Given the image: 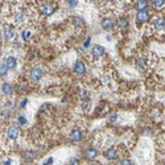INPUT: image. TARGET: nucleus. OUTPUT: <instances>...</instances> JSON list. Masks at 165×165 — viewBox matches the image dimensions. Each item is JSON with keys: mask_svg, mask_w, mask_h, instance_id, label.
I'll return each instance as SVG.
<instances>
[{"mask_svg": "<svg viewBox=\"0 0 165 165\" xmlns=\"http://www.w3.org/2000/svg\"><path fill=\"white\" fill-rule=\"evenodd\" d=\"M5 66H7V69H13V67L16 66V58L15 57H8Z\"/></svg>", "mask_w": 165, "mask_h": 165, "instance_id": "f8f14e48", "label": "nucleus"}, {"mask_svg": "<svg viewBox=\"0 0 165 165\" xmlns=\"http://www.w3.org/2000/svg\"><path fill=\"white\" fill-rule=\"evenodd\" d=\"M118 27L120 28V29H126V28L128 27V21H127V19L120 17V19L118 20Z\"/></svg>", "mask_w": 165, "mask_h": 165, "instance_id": "2eb2a0df", "label": "nucleus"}, {"mask_svg": "<svg viewBox=\"0 0 165 165\" xmlns=\"http://www.w3.org/2000/svg\"><path fill=\"white\" fill-rule=\"evenodd\" d=\"M25 123H27V119L24 118V116H20V118H19V124H20V126H24Z\"/></svg>", "mask_w": 165, "mask_h": 165, "instance_id": "4be33fe9", "label": "nucleus"}, {"mask_svg": "<svg viewBox=\"0 0 165 165\" xmlns=\"http://www.w3.org/2000/svg\"><path fill=\"white\" fill-rule=\"evenodd\" d=\"M5 73H7V66L4 63H2L0 65V74H5Z\"/></svg>", "mask_w": 165, "mask_h": 165, "instance_id": "412c9836", "label": "nucleus"}, {"mask_svg": "<svg viewBox=\"0 0 165 165\" xmlns=\"http://www.w3.org/2000/svg\"><path fill=\"white\" fill-rule=\"evenodd\" d=\"M148 19H149V15H148L147 11H142V12H138V20L142 23H145L148 21Z\"/></svg>", "mask_w": 165, "mask_h": 165, "instance_id": "0eeeda50", "label": "nucleus"}, {"mask_svg": "<svg viewBox=\"0 0 165 165\" xmlns=\"http://www.w3.org/2000/svg\"><path fill=\"white\" fill-rule=\"evenodd\" d=\"M147 7H148L147 0H138L136 8H138V11H139V12H142V11H147Z\"/></svg>", "mask_w": 165, "mask_h": 165, "instance_id": "6e6552de", "label": "nucleus"}, {"mask_svg": "<svg viewBox=\"0 0 165 165\" xmlns=\"http://www.w3.org/2000/svg\"><path fill=\"white\" fill-rule=\"evenodd\" d=\"M3 91L5 92L7 95H9V94H12V91H13V88H12V86H11V84H8V83H4V84H3Z\"/></svg>", "mask_w": 165, "mask_h": 165, "instance_id": "6ab92c4d", "label": "nucleus"}, {"mask_svg": "<svg viewBox=\"0 0 165 165\" xmlns=\"http://www.w3.org/2000/svg\"><path fill=\"white\" fill-rule=\"evenodd\" d=\"M52 163H53V159L50 157V159H48V161H45V163H44V165H50Z\"/></svg>", "mask_w": 165, "mask_h": 165, "instance_id": "a878e982", "label": "nucleus"}, {"mask_svg": "<svg viewBox=\"0 0 165 165\" xmlns=\"http://www.w3.org/2000/svg\"><path fill=\"white\" fill-rule=\"evenodd\" d=\"M77 164H78V161H77V160H75V159L71 160V165H77Z\"/></svg>", "mask_w": 165, "mask_h": 165, "instance_id": "cd10ccee", "label": "nucleus"}, {"mask_svg": "<svg viewBox=\"0 0 165 165\" xmlns=\"http://www.w3.org/2000/svg\"><path fill=\"white\" fill-rule=\"evenodd\" d=\"M15 37V30L12 29L11 27H5V29H4V38L5 40H12Z\"/></svg>", "mask_w": 165, "mask_h": 165, "instance_id": "423d86ee", "label": "nucleus"}, {"mask_svg": "<svg viewBox=\"0 0 165 165\" xmlns=\"http://www.w3.org/2000/svg\"><path fill=\"white\" fill-rule=\"evenodd\" d=\"M96 156H98V152H96V149H94V148H88V149L86 151V157L87 159L92 160V159H95Z\"/></svg>", "mask_w": 165, "mask_h": 165, "instance_id": "9d476101", "label": "nucleus"}, {"mask_svg": "<svg viewBox=\"0 0 165 165\" xmlns=\"http://www.w3.org/2000/svg\"><path fill=\"white\" fill-rule=\"evenodd\" d=\"M90 165H96V164H90Z\"/></svg>", "mask_w": 165, "mask_h": 165, "instance_id": "473e14b6", "label": "nucleus"}, {"mask_svg": "<svg viewBox=\"0 0 165 165\" xmlns=\"http://www.w3.org/2000/svg\"><path fill=\"white\" fill-rule=\"evenodd\" d=\"M0 40H2V34H0Z\"/></svg>", "mask_w": 165, "mask_h": 165, "instance_id": "2f4dec72", "label": "nucleus"}, {"mask_svg": "<svg viewBox=\"0 0 165 165\" xmlns=\"http://www.w3.org/2000/svg\"><path fill=\"white\" fill-rule=\"evenodd\" d=\"M9 163H11L9 160H7V161H5V165H9Z\"/></svg>", "mask_w": 165, "mask_h": 165, "instance_id": "7c9ffc66", "label": "nucleus"}, {"mask_svg": "<svg viewBox=\"0 0 165 165\" xmlns=\"http://www.w3.org/2000/svg\"><path fill=\"white\" fill-rule=\"evenodd\" d=\"M102 27H103V29H106V30H110L112 27H114V23H112V20L110 17H104L102 20Z\"/></svg>", "mask_w": 165, "mask_h": 165, "instance_id": "39448f33", "label": "nucleus"}, {"mask_svg": "<svg viewBox=\"0 0 165 165\" xmlns=\"http://www.w3.org/2000/svg\"><path fill=\"white\" fill-rule=\"evenodd\" d=\"M155 27H156V29L157 30H164V27H165V21H164V17H159L157 20H156V23H155Z\"/></svg>", "mask_w": 165, "mask_h": 165, "instance_id": "1a4fd4ad", "label": "nucleus"}, {"mask_svg": "<svg viewBox=\"0 0 165 165\" xmlns=\"http://www.w3.org/2000/svg\"><path fill=\"white\" fill-rule=\"evenodd\" d=\"M53 12H54V7L50 5V4H46V5L42 7V13H45V15H52Z\"/></svg>", "mask_w": 165, "mask_h": 165, "instance_id": "ddd939ff", "label": "nucleus"}, {"mask_svg": "<svg viewBox=\"0 0 165 165\" xmlns=\"http://www.w3.org/2000/svg\"><path fill=\"white\" fill-rule=\"evenodd\" d=\"M42 77V70L40 69V67H36V69L32 70V73H30V79L32 81H34V82H37L40 81Z\"/></svg>", "mask_w": 165, "mask_h": 165, "instance_id": "f03ea898", "label": "nucleus"}, {"mask_svg": "<svg viewBox=\"0 0 165 165\" xmlns=\"http://www.w3.org/2000/svg\"><path fill=\"white\" fill-rule=\"evenodd\" d=\"M33 157H34V156L32 155V153H27V155H25V160H27V161H32V160H33Z\"/></svg>", "mask_w": 165, "mask_h": 165, "instance_id": "5701e85b", "label": "nucleus"}, {"mask_svg": "<svg viewBox=\"0 0 165 165\" xmlns=\"http://www.w3.org/2000/svg\"><path fill=\"white\" fill-rule=\"evenodd\" d=\"M73 24H74V25L75 27H83L84 25V20L82 19V17H74L73 19Z\"/></svg>", "mask_w": 165, "mask_h": 165, "instance_id": "dca6fc26", "label": "nucleus"}, {"mask_svg": "<svg viewBox=\"0 0 165 165\" xmlns=\"http://www.w3.org/2000/svg\"><path fill=\"white\" fill-rule=\"evenodd\" d=\"M82 139V134H81V131H78V130H75L73 134H71V140L73 142H79V140Z\"/></svg>", "mask_w": 165, "mask_h": 165, "instance_id": "4468645a", "label": "nucleus"}, {"mask_svg": "<svg viewBox=\"0 0 165 165\" xmlns=\"http://www.w3.org/2000/svg\"><path fill=\"white\" fill-rule=\"evenodd\" d=\"M152 4L156 9H161L164 7V0H152Z\"/></svg>", "mask_w": 165, "mask_h": 165, "instance_id": "a211bd4d", "label": "nucleus"}, {"mask_svg": "<svg viewBox=\"0 0 165 165\" xmlns=\"http://www.w3.org/2000/svg\"><path fill=\"white\" fill-rule=\"evenodd\" d=\"M29 34H30V33H29V32H23V38H24V40H25L27 37H29Z\"/></svg>", "mask_w": 165, "mask_h": 165, "instance_id": "393cba45", "label": "nucleus"}, {"mask_svg": "<svg viewBox=\"0 0 165 165\" xmlns=\"http://www.w3.org/2000/svg\"><path fill=\"white\" fill-rule=\"evenodd\" d=\"M120 165H132V163L130 161V160H123V161L120 163Z\"/></svg>", "mask_w": 165, "mask_h": 165, "instance_id": "b1692460", "label": "nucleus"}, {"mask_svg": "<svg viewBox=\"0 0 165 165\" xmlns=\"http://www.w3.org/2000/svg\"><path fill=\"white\" fill-rule=\"evenodd\" d=\"M106 157L108 159V160H115V159H118V153H116V151L115 149H108V151H106Z\"/></svg>", "mask_w": 165, "mask_h": 165, "instance_id": "9b49d317", "label": "nucleus"}, {"mask_svg": "<svg viewBox=\"0 0 165 165\" xmlns=\"http://www.w3.org/2000/svg\"><path fill=\"white\" fill-rule=\"evenodd\" d=\"M27 102H28V100H27V99H24V100H23V103H21V107H24V106H25V104H27Z\"/></svg>", "mask_w": 165, "mask_h": 165, "instance_id": "c756f323", "label": "nucleus"}, {"mask_svg": "<svg viewBox=\"0 0 165 165\" xmlns=\"http://www.w3.org/2000/svg\"><path fill=\"white\" fill-rule=\"evenodd\" d=\"M67 4H69V7L74 8L78 5V0H67Z\"/></svg>", "mask_w": 165, "mask_h": 165, "instance_id": "aec40b11", "label": "nucleus"}, {"mask_svg": "<svg viewBox=\"0 0 165 165\" xmlns=\"http://www.w3.org/2000/svg\"><path fill=\"white\" fill-rule=\"evenodd\" d=\"M19 134H20L19 127H16V126H11L9 128H8V138H9L11 140L17 139V138H19Z\"/></svg>", "mask_w": 165, "mask_h": 165, "instance_id": "f257e3e1", "label": "nucleus"}, {"mask_svg": "<svg viewBox=\"0 0 165 165\" xmlns=\"http://www.w3.org/2000/svg\"><path fill=\"white\" fill-rule=\"evenodd\" d=\"M110 120H111V122H115V120H116V114H112L110 116Z\"/></svg>", "mask_w": 165, "mask_h": 165, "instance_id": "bb28decb", "label": "nucleus"}, {"mask_svg": "<svg viewBox=\"0 0 165 165\" xmlns=\"http://www.w3.org/2000/svg\"><path fill=\"white\" fill-rule=\"evenodd\" d=\"M90 41H91V40H90V37H88V40H87L86 42H84V46H88V44H90Z\"/></svg>", "mask_w": 165, "mask_h": 165, "instance_id": "c85d7f7f", "label": "nucleus"}, {"mask_svg": "<svg viewBox=\"0 0 165 165\" xmlns=\"http://www.w3.org/2000/svg\"><path fill=\"white\" fill-rule=\"evenodd\" d=\"M136 65H138L139 69H145L147 67V63H145V59L144 58H138L136 59Z\"/></svg>", "mask_w": 165, "mask_h": 165, "instance_id": "f3484780", "label": "nucleus"}, {"mask_svg": "<svg viewBox=\"0 0 165 165\" xmlns=\"http://www.w3.org/2000/svg\"><path fill=\"white\" fill-rule=\"evenodd\" d=\"M84 70H86V66H84V63L82 61H77L75 62V66H74V71L77 74H83Z\"/></svg>", "mask_w": 165, "mask_h": 165, "instance_id": "20e7f679", "label": "nucleus"}, {"mask_svg": "<svg viewBox=\"0 0 165 165\" xmlns=\"http://www.w3.org/2000/svg\"><path fill=\"white\" fill-rule=\"evenodd\" d=\"M91 52H92V57H94L95 59H98L100 56L104 53V49H103V48L100 46V45H95V46L91 49Z\"/></svg>", "mask_w": 165, "mask_h": 165, "instance_id": "7ed1b4c3", "label": "nucleus"}]
</instances>
